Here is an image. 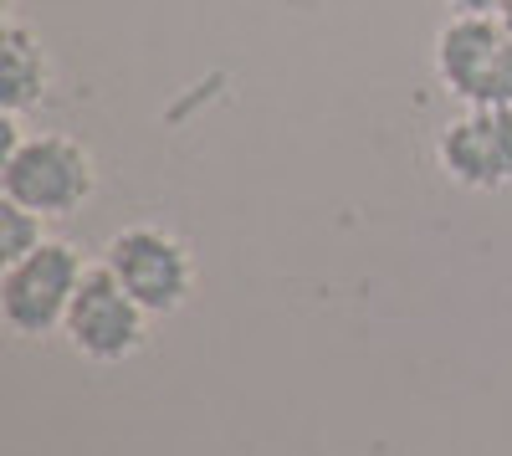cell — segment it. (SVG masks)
Returning <instances> with one entry per match:
<instances>
[{
    "label": "cell",
    "mask_w": 512,
    "mask_h": 456,
    "mask_svg": "<svg viewBox=\"0 0 512 456\" xmlns=\"http://www.w3.org/2000/svg\"><path fill=\"white\" fill-rule=\"evenodd\" d=\"M98 164L93 149L67 134H26L6 159H0V195L26 205V211L62 221L93 200Z\"/></svg>",
    "instance_id": "6da1fadb"
},
{
    "label": "cell",
    "mask_w": 512,
    "mask_h": 456,
    "mask_svg": "<svg viewBox=\"0 0 512 456\" xmlns=\"http://www.w3.org/2000/svg\"><path fill=\"white\" fill-rule=\"evenodd\" d=\"M82 277H88V262H82L77 246L47 236L36 252L0 267V323H6L16 339L62 334Z\"/></svg>",
    "instance_id": "7a4b0ae2"
},
{
    "label": "cell",
    "mask_w": 512,
    "mask_h": 456,
    "mask_svg": "<svg viewBox=\"0 0 512 456\" xmlns=\"http://www.w3.org/2000/svg\"><path fill=\"white\" fill-rule=\"evenodd\" d=\"M436 82L466 108H512V36L497 16H451L431 47Z\"/></svg>",
    "instance_id": "3957f363"
},
{
    "label": "cell",
    "mask_w": 512,
    "mask_h": 456,
    "mask_svg": "<svg viewBox=\"0 0 512 456\" xmlns=\"http://www.w3.org/2000/svg\"><path fill=\"white\" fill-rule=\"evenodd\" d=\"M103 267L134 293V303L149 313V318H169L180 313L195 293V257L190 246L164 231L154 221H139V226H123L108 236L103 246Z\"/></svg>",
    "instance_id": "277c9868"
},
{
    "label": "cell",
    "mask_w": 512,
    "mask_h": 456,
    "mask_svg": "<svg viewBox=\"0 0 512 456\" xmlns=\"http://www.w3.org/2000/svg\"><path fill=\"white\" fill-rule=\"evenodd\" d=\"M62 339L72 344L77 359H88V364H123L149 344V313L98 262V267H88V277H82V287H77L72 313L62 323Z\"/></svg>",
    "instance_id": "5b68a950"
},
{
    "label": "cell",
    "mask_w": 512,
    "mask_h": 456,
    "mask_svg": "<svg viewBox=\"0 0 512 456\" xmlns=\"http://www.w3.org/2000/svg\"><path fill=\"white\" fill-rule=\"evenodd\" d=\"M436 170L472 195L512 185V108H466L436 134Z\"/></svg>",
    "instance_id": "8992f818"
},
{
    "label": "cell",
    "mask_w": 512,
    "mask_h": 456,
    "mask_svg": "<svg viewBox=\"0 0 512 456\" xmlns=\"http://www.w3.org/2000/svg\"><path fill=\"white\" fill-rule=\"evenodd\" d=\"M52 93V57L36 41L31 26L11 21L0 31V108L6 113H26Z\"/></svg>",
    "instance_id": "52a82bcc"
},
{
    "label": "cell",
    "mask_w": 512,
    "mask_h": 456,
    "mask_svg": "<svg viewBox=\"0 0 512 456\" xmlns=\"http://www.w3.org/2000/svg\"><path fill=\"white\" fill-rule=\"evenodd\" d=\"M41 241H47V216H36L26 205L0 195V262H16V257L36 252Z\"/></svg>",
    "instance_id": "ba28073f"
},
{
    "label": "cell",
    "mask_w": 512,
    "mask_h": 456,
    "mask_svg": "<svg viewBox=\"0 0 512 456\" xmlns=\"http://www.w3.org/2000/svg\"><path fill=\"white\" fill-rule=\"evenodd\" d=\"M451 16H497L507 0H446Z\"/></svg>",
    "instance_id": "9c48e42d"
},
{
    "label": "cell",
    "mask_w": 512,
    "mask_h": 456,
    "mask_svg": "<svg viewBox=\"0 0 512 456\" xmlns=\"http://www.w3.org/2000/svg\"><path fill=\"white\" fill-rule=\"evenodd\" d=\"M497 26H502V31H507V36H512V0H507V6H502V11H497Z\"/></svg>",
    "instance_id": "30bf717a"
}]
</instances>
